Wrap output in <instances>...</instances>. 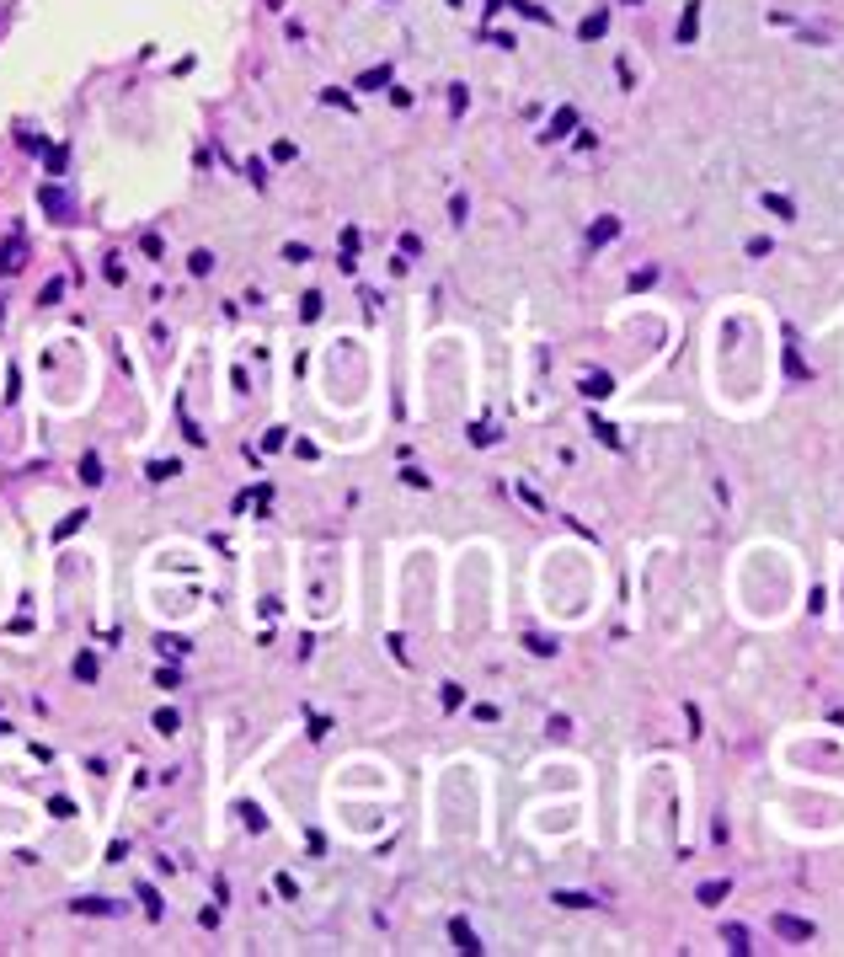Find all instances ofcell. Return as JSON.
<instances>
[{
    "mask_svg": "<svg viewBox=\"0 0 844 957\" xmlns=\"http://www.w3.org/2000/svg\"><path fill=\"white\" fill-rule=\"evenodd\" d=\"M37 209H43V214H49L54 225H70V219H75L70 193H64V187H54V182H43V187H37Z\"/></svg>",
    "mask_w": 844,
    "mask_h": 957,
    "instance_id": "obj_1",
    "label": "cell"
},
{
    "mask_svg": "<svg viewBox=\"0 0 844 957\" xmlns=\"http://www.w3.org/2000/svg\"><path fill=\"white\" fill-rule=\"evenodd\" d=\"M770 925L780 941H812V920H802V915H775Z\"/></svg>",
    "mask_w": 844,
    "mask_h": 957,
    "instance_id": "obj_2",
    "label": "cell"
},
{
    "mask_svg": "<svg viewBox=\"0 0 844 957\" xmlns=\"http://www.w3.org/2000/svg\"><path fill=\"white\" fill-rule=\"evenodd\" d=\"M572 129H578V108H556V118L545 123V134H540V139L551 145V139H567Z\"/></svg>",
    "mask_w": 844,
    "mask_h": 957,
    "instance_id": "obj_3",
    "label": "cell"
},
{
    "mask_svg": "<svg viewBox=\"0 0 844 957\" xmlns=\"http://www.w3.org/2000/svg\"><path fill=\"white\" fill-rule=\"evenodd\" d=\"M695 33H700V0H689L684 16H679V43H695Z\"/></svg>",
    "mask_w": 844,
    "mask_h": 957,
    "instance_id": "obj_4",
    "label": "cell"
},
{
    "mask_svg": "<svg viewBox=\"0 0 844 957\" xmlns=\"http://www.w3.org/2000/svg\"><path fill=\"white\" fill-rule=\"evenodd\" d=\"M449 936H455V946H459L465 957H476V952H481V941H476V931H471L465 920H455V925H449Z\"/></svg>",
    "mask_w": 844,
    "mask_h": 957,
    "instance_id": "obj_5",
    "label": "cell"
},
{
    "mask_svg": "<svg viewBox=\"0 0 844 957\" xmlns=\"http://www.w3.org/2000/svg\"><path fill=\"white\" fill-rule=\"evenodd\" d=\"M22 252H27L22 236H11V241L0 246V273H16V267H22Z\"/></svg>",
    "mask_w": 844,
    "mask_h": 957,
    "instance_id": "obj_6",
    "label": "cell"
},
{
    "mask_svg": "<svg viewBox=\"0 0 844 957\" xmlns=\"http://www.w3.org/2000/svg\"><path fill=\"white\" fill-rule=\"evenodd\" d=\"M615 236H620V219H615V214H604L599 225H593V231H588V241H593V246H609V241H615Z\"/></svg>",
    "mask_w": 844,
    "mask_h": 957,
    "instance_id": "obj_7",
    "label": "cell"
},
{
    "mask_svg": "<svg viewBox=\"0 0 844 957\" xmlns=\"http://www.w3.org/2000/svg\"><path fill=\"white\" fill-rule=\"evenodd\" d=\"M385 81H390V64H374V70H363V75H358V91H380Z\"/></svg>",
    "mask_w": 844,
    "mask_h": 957,
    "instance_id": "obj_8",
    "label": "cell"
},
{
    "mask_svg": "<svg viewBox=\"0 0 844 957\" xmlns=\"http://www.w3.org/2000/svg\"><path fill=\"white\" fill-rule=\"evenodd\" d=\"M722 941H727V952H754V946H748V931H743V925H722Z\"/></svg>",
    "mask_w": 844,
    "mask_h": 957,
    "instance_id": "obj_9",
    "label": "cell"
},
{
    "mask_svg": "<svg viewBox=\"0 0 844 957\" xmlns=\"http://www.w3.org/2000/svg\"><path fill=\"white\" fill-rule=\"evenodd\" d=\"M604 27H609V11H593L588 22L578 27V37H588V43H593V37H604Z\"/></svg>",
    "mask_w": 844,
    "mask_h": 957,
    "instance_id": "obj_10",
    "label": "cell"
},
{
    "mask_svg": "<svg viewBox=\"0 0 844 957\" xmlns=\"http://www.w3.org/2000/svg\"><path fill=\"white\" fill-rule=\"evenodd\" d=\"M727 893H732V888H727V877H722V883H700V893H695V898H700V904H722Z\"/></svg>",
    "mask_w": 844,
    "mask_h": 957,
    "instance_id": "obj_11",
    "label": "cell"
},
{
    "mask_svg": "<svg viewBox=\"0 0 844 957\" xmlns=\"http://www.w3.org/2000/svg\"><path fill=\"white\" fill-rule=\"evenodd\" d=\"M582 396H588V401H604V396H609V375H588V380H582Z\"/></svg>",
    "mask_w": 844,
    "mask_h": 957,
    "instance_id": "obj_12",
    "label": "cell"
},
{
    "mask_svg": "<svg viewBox=\"0 0 844 957\" xmlns=\"http://www.w3.org/2000/svg\"><path fill=\"white\" fill-rule=\"evenodd\" d=\"M187 273H193V279L214 273V252H193V257H187Z\"/></svg>",
    "mask_w": 844,
    "mask_h": 957,
    "instance_id": "obj_13",
    "label": "cell"
},
{
    "mask_svg": "<svg viewBox=\"0 0 844 957\" xmlns=\"http://www.w3.org/2000/svg\"><path fill=\"white\" fill-rule=\"evenodd\" d=\"M764 209H770V214H780V219H796L791 198H780V193H764Z\"/></svg>",
    "mask_w": 844,
    "mask_h": 957,
    "instance_id": "obj_14",
    "label": "cell"
},
{
    "mask_svg": "<svg viewBox=\"0 0 844 957\" xmlns=\"http://www.w3.org/2000/svg\"><path fill=\"white\" fill-rule=\"evenodd\" d=\"M551 904H561V909H593V898L588 893H551Z\"/></svg>",
    "mask_w": 844,
    "mask_h": 957,
    "instance_id": "obj_15",
    "label": "cell"
},
{
    "mask_svg": "<svg viewBox=\"0 0 844 957\" xmlns=\"http://www.w3.org/2000/svg\"><path fill=\"white\" fill-rule=\"evenodd\" d=\"M81 482H86V487H97V482H102V460H97V455H86V460H81Z\"/></svg>",
    "mask_w": 844,
    "mask_h": 957,
    "instance_id": "obj_16",
    "label": "cell"
},
{
    "mask_svg": "<svg viewBox=\"0 0 844 957\" xmlns=\"http://www.w3.org/2000/svg\"><path fill=\"white\" fill-rule=\"evenodd\" d=\"M508 6H519L529 22H551V11H545V6H534V0H508Z\"/></svg>",
    "mask_w": 844,
    "mask_h": 957,
    "instance_id": "obj_17",
    "label": "cell"
},
{
    "mask_svg": "<svg viewBox=\"0 0 844 957\" xmlns=\"http://www.w3.org/2000/svg\"><path fill=\"white\" fill-rule=\"evenodd\" d=\"M177 722H182V717L171 712V706H160V712H156V733H177Z\"/></svg>",
    "mask_w": 844,
    "mask_h": 957,
    "instance_id": "obj_18",
    "label": "cell"
},
{
    "mask_svg": "<svg viewBox=\"0 0 844 957\" xmlns=\"http://www.w3.org/2000/svg\"><path fill=\"white\" fill-rule=\"evenodd\" d=\"M75 909H81V915H112V904H107V898H81Z\"/></svg>",
    "mask_w": 844,
    "mask_h": 957,
    "instance_id": "obj_19",
    "label": "cell"
},
{
    "mask_svg": "<svg viewBox=\"0 0 844 957\" xmlns=\"http://www.w3.org/2000/svg\"><path fill=\"white\" fill-rule=\"evenodd\" d=\"M139 898H145V915H150V920H160V898H156V888H139Z\"/></svg>",
    "mask_w": 844,
    "mask_h": 957,
    "instance_id": "obj_20",
    "label": "cell"
},
{
    "mask_svg": "<svg viewBox=\"0 0 844 957\" xmlns=\"http://www.w3.org/2000/svg\"><path fill=\"white\" fill-rule=\"evenodd\" d=\"M59 294H64V279H49V284H43V294H37V305H54Z\"/></svg>",
    "mask_w": 844,
    "mask_h": 957,
    "instance_id": "obj_21",
    "label": "cell"
},
{
    "mask_svg": "<svg viewBox=\"0 0 844 957\" xmlns=\"http://www.w3.org/2000/svg\"><path fill=\"white\" fill-rule=\"evenodd\" d=\"M75 674H81V679H97V658L81 653V658H75Z\"/></svg>",
    "mask_w": 844,
    "mask_h": 957,
    "instance_id": "obj_22",
    "label": "cell"
},
{
    "mask_svg": "<svg viewBox=\"0 0 844 957\" xmlns=\"http://www.w3.org/2000/svg\"><path fill=\"white\" fill-rule=\"evenodd\" d=\"M300 315H305V321H315V315H321V294H305V300H300Z\"/></svg>",
    "mask_w": 844,
    "mask_h": 957,
    "instance_id": "obj_23",
    "label": "cell"
},
{
    "mask_svg": "<svg viewBox=\"0 0 844 957\" xmlns=\"http://www.w3.org/2000/svg\"><path fill=\"white\" fill-rule=\"evenodd\" d=\"M86 519H91V514H86V509H81V514H70V519H64V524H59V530H54V535H59V540H64V535H75V524H86Z\"/></svg>",
    "mask_w": 844,
    "mask_h": 957,
    "instance_id": "obj_24",
    "label": "cell"
},
{
    "mask_svg": "<svg viewBox=\"0 0 844 957\" xmlns=\"http://www.w3.org/2000/svg\"><path fill=\"white\" fill-rule=\"evenodd\" d=\"M321 102H332V108H353V97H348V91H337V86H332V91H321Z\"/></svg>",
    "mask_w": 844,
    "mask_h": 957,
    "instance_id": "obj_25",
    "label": "cell"
},
{
    "mask_svg": "<svg viewBox=\"0 0 844 957\" xmlns=\"http://www.w3.org/2000/svg\"><path fill=\"white\" fill-rule=\"evenodd\" d=\"M593 434H599V439H604V444H609V449H620V434H615V428H609V423H593Z\"/></svg>",
    "mask_w": 844,
    "mask_h": 957,
    "instance_id": "obj_26",
    "label": "cell"
},
{
    "mask_svg": "<svg viewBox=\"0 0 844 957\" xmlns=\"http://www.w3.org/2000/svg\"><path fill=\"white\" fill-rule=\"evenodd\" d=\"M246 177H252L257 187H262V182H267V166H262V161H246Z\"/></svg>",
    "mask_w": 844,
    "mask_h": 957,
    "instance_id": "obj_27",
    "label": "cell"
},
{
    "mask_svg": "<svg viewBox=\"0 0 844 957\" xmlns=\"http://www.w3.org/2000/svg\"><path fill=\"white\" fill-rule=\"evenodd\" d=\"M150 476H156V482H166V476H177V460H166V465L156 460V465H150Z\"/></svg>",
    "mask_w": 844,
    "mask_h": 957,
    "instance_id": "obj_28",
    "label": "cell"
},
{
    "mask_svg": "<svg viewBox=\"0 0 844 957\" xmlns=\"http://www.w3.org/2000/svg\"><path fill=\"white\" fill-rule=\"evenodd\" d=\"M626 6H641V0H626Z\"/></svg>",
    "mask_w": 844,
    "mask_h": 957,
    "instance_id": "obj_29",
    "label": "cell"
}]
</instances>
